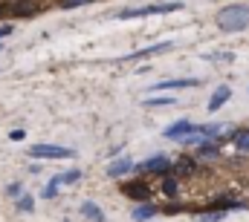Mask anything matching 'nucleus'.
<instances>
[{
	"mask_svg": "<svg viewBox=\"0 0 249 222\" xmlns=\"http://www.w3.org/2000/svg\"><path fill=\"white\" fill-rule=\"evenodd\" d=\"M200 81L194 78H177V81H160L154 87V93H171V90H188V87H197Z\"/></svg>",
	"mask_w": 249,
	"mask_h": 222,
	"instance_id": "nucleus-9",
	"label": "nucleus"
},
{
	"mask_svg": "<svg viewBox=\"0 0 249 222\" xmlns=\"http://www.w3.org/2000/svg\"><path fill=\"white\" fill-rule=\"evenodd\" d=\"M122 193L127 199H133V202H151V185L148 182H142V179H130V182H124L122 185Z\"/></svg>",
	"mask_w": 249,
	"mask_h": 222,
	"instance_id": "nucleus-4",
	"label": "nucleus"
},
{
	"mask_svg": "<svg viewBox=\"0 0 249 222\" xmlns=\"http://www.w3.org/2000/svg\"><path fill=\"white\" fill-rule=\"evenodd\" d=\"M171 49V41H162V44H154V47H145V49H139V52H133V55H127L124 61H145V58L151 55H160V52H168Z\"/></svg>",
	"mask_w": 249,
	"mask_h": 222,
	"instance_id": "nucleus-11",
	"label": "nucleus"
},
{
	"mask_svg": "<svg viewBox=\"0 0 249 222\" xmlns=\"http://www.w3.org/2000/svg\"><path fill=\"white\" fill-rule=\"evenodd\" d=\"M58 179H61V185H72V182L81 179V170H67V173H61Z\"/></svg>",
	"mask_w": 249,
	"mask_h": 222,
	"instance_id": "nucleus-22",
	"label": "nucleus"
},
{
	"mask_svg": "<svg viewBox=\"0 0 249 222\" xmlns=\"http://www.w3.org/2000/svg\"><path fill=\"white\" fill-rule=\"evenodd\" d=\"M133 170H145V173H160V176H165V173L171 170V159H168V156H154V159H145V162L133 165Z\"/></svg>",
	"mask_w": 249,
	"mask_h": 222,
	"instance_id": "nucleus-5",
	"label": "nucleus"
},
{
	"mask_svg": "<svg viewBox=\"0 0 249 222\" xmlns=\"http://www.w3.org/2000/svg\"><path fill=\"white\" fill-rule=\"evenodd\" d=\"M9 139H12V142H23V139H26V130H12Z\"/></svg>",
	"mask_w": 249,
	"mask_h": 222,
	"instance_id": "nucleus-25",
	"label": "nucleus"
},
{
	"mask_svg": "<svg viewBox=\"0 0 249 222\" xmlns=\"http://www.w3.org/2000/svg\"><path fill=\"white\" fill-rule=\"evenodd\" d=\"M58 188H61V179L53 176V179L44 185V193H41V196H44V199H55V196H58Z\"/></svg>",
	"mask_w": 249,
	"mask_h": 222,
	"instance_id": "nucleus-18",
	"label": "nucleus"
},
{
	"mask_svg": "<svg viewBox=\"0 0 249 222\" xmlns=\"http://www.w3.org/2000/svg\"><path fill=\"white\" fill-rule=\"evenodd\" d=\"M197 156H203V159H214V156H220V142H203V144L197 147Z\"/></svg>",
	"mask_w": 249,
	"mask_h": 222,
	"instance_id": "nucleus-15",
	"label": "nucleus"
},
{
	"mask_svg": "<svg viewBox=\"0 0 249 222\" xmlns=\"http://www.w3.org/2000/svg\"><path fill=\"white\" fill-rule=\"evenodd\" d=\"M168 173H171V176H194V173H197V159H194V156H180V159L171 165Z\"/></svg>",
	"mask_w": 249,
	"mask_h": 222,
	"instance_id": "nucleus-7",
	"label": "nucleus"
},
{
	"mask_svg": "<svg viewBox=\"0 0 249 222\" xmlns=\"http://www.w3.org/2000/svg\"><path fill=\"white\" fill-rule=\"evenodd\" d=\"M81 217H87L90 222H105V214H102V208L96 205V202H81Z\"/></svg>",
	"mask_w": 249,
	"mask_h": 222,
	"instance_id": "nucleus-14",
	"label": "nucleus"
},
{
	"mask_svg": "<svg viewBox=\"0 0 249 222\" xmlns=\"http://www.w3.org/2000/svg\"><path fill=\"white\" fill-rule=\"evenodd\" d=\"M220 220H226V211H206L200 217V222H220Z\"/></svg>",
	"mask_w": 249,
	"mask_h": 222,
	"instance_id": "nucleus-21",
	"label": "nucleus"
},
{
	"mask_svg": "<svg viewBox=\"0 0 249 222\" xmlns=\"http://www.w3.org/2000/svg\"><path fill=\"white\" fill-rule=\"evenodd\" d=\"M9 35H12V23H6V26H0V41H3V38H9Z\"/></svg>",
	"mask_w": 249,
	"mask_h": 222,
	"instance_id": "nucleus-26",
	"label": "nucleus"
},
{
	"mask_svg": "<svg viewBox=\"0 0 249 222\" xmlns=\"http://www.w3.org/2000/svg\"><path fill=\"white\" fill-rule=\"evenodd\" d=\"M232 142H235V147H238L241 153H249V127H241V130L232 136Z\"/></svg>",
	"mask_w": 249,
	"mask_h": 222,
	"instance_id": "nucleus-17",
	"label": "nucleus"
},
{
	"mask_svg": "<svg viewBox=\"0 0 249 222\" xmlns=\"http://www.w3.org/2000/svg\"><path fill=\"white\" fill-rule=\"evenodd\" d=\"M23 193V188H20V182H12L9 188H6V196H12V199H18Z\"/></svg>",
	"mask_w": 249,
	"mask_h": 222,
	"instance_id": "nucleus-23",
	"label": "nucleus"
},
{
	"mask_svg": "<svg viewBox=\"0 0 249 222\" xmlns=\"http://www.w3.org/2000/svg\"><path fill=\"white\" fill-rule=\"evenodd\" d=\"M209 208H212V211H232V208H244V202L235 199V193H220L217 199H212Z\"/></svg>",
	"mask_w": 249,
	"mask_h": 222,
	"instance_id": "nucleus-10",
	"label": "nucleus"
},
{
	"mask_svg": "<svg viewBox=\"0 0 249 222\" xmlns=\"http://www.w3.org/2000/svg\"><path fill=\"white\" fill-rule=\"evenodd\" d=\"M145 104L148 107H165V104H177V98L174 95H162V98H148Z\"/></svg>",
	"mask_w": 249,
	"mask_h": 222,
	"instance_id": "nucleus-20",
	"label": "nucleus"
},
{
	"mask_svg": "<svg viewBox=\"0 0 249 222\" xmlns=\"http://www.w3.org/2000/svg\"><path fill=\"white\" fill-rule=\"evenodd\" d=\"M191 130H194V124H191L188 118H180V121H174L171 127H165V130H162V136H165V139H171V142H183Z\"/></svg>",
	"mask_w": 249,
	"mask_h": 222,
	"instance_id": "nucleus-6",
	"label": "nucleus"
},
{
	"mask_svg": "<svg viewBox=\"0 0 249 222\" xmlns=\"http://www.w3.org/2000/svg\"><path fill=\"white\" fill-rule=\"evenodd\" d=\"M18 211H20V214H29V211H35V199H32L29 193H20V196H18Z\"/></svg>",
	"mask_w": 249,
	"mask_h": 222,
	"instance_id": "nucleus-19",
	"label": "nucleus"
},
{
	"mask_svg": "<svg viewBox=\"0 0 249 222\" xmlns=\"http://www.w3.org/2000/svg\"><path fill=\"white\" fill-rule=\"evenodd\" d=\"M130 170H133V159H130V156H119L116 162L107 165V176H110V179H122L124 173H130Z\"/></svg>",
	"mask_w": 249,
	"mask_h": 222,
	"instance_id": "nucleus-8",
	"label": "nucleus"
},
{
	"mask_svg": "<svg viewBox=\"0 0 249 222\" xmlns=\"http://www.w3.org/2000/svg\"><path fill=\"white\" fill-rule=\"evenodd\" d=\"M229 98H232V90H229L226 84H223V87H217V90L212 93V98H209V110L217 112L223 104H226V101H229Z\"/></svg>",
	"mask_w": 249,
	"mask_h": 222,
	"instance_id": "nucleus-12",
	"label": "nucleus"
},
{
	"mask_svg": "<svg viewBox=\"0 0 249 222\" xmlns=\"http://www.w3.org/2000/svg\"><path fill=\"white\" fill-rule=\"evenodd\" d=\"M177 190H180V185H177V176L165 173V176H162V193H165L168 199H174V196H177Z\"/></svg>",
	"mask_w": 249,
	"mask_h": 222,
	"instance_id": "nucleus-16",
	"label": "nucleus"
},
{
	"mask_svg": "<svg viewBox=\"0 0 249 222\" xmlns=\"http://www.w3.org/2000/svg\"><path fill=\"white\" fill-rule=\"evenodd\" d=\"M217 29L220 32H244L249 26V6L244 3H232V6H223L214 17Z\"/></svg>",
	"mask_w": 249,
	"mask_h": 222,
	"instance_id": "nucleus-1",
	"label": "nucleus"
},
{
	"mask_svg": "<svg viewBox=\"0 0 249 222\" xmlns=\"http://www.w3.org/2000/svg\"><path fill=\"white\" fill-rule=\"evenodd\" d=\"M183 9V3H154V6H139V9H122L116 12L119 20H133V17H151V15H168Z\"/></svg>",
	"mask_w": 249,
	"mask_h": 222,
	"instance_id": "nucleus-2",
	"label": "nucleus"
},
{
	"mask_svg": "<svg viewBox=\"0 0 249 222\" xmlns=\"http://www.w3.org/2000/svg\"><path fill=\"white\" fill-rule=\"evenodd\" d=\"M160 211H157V205H151V202H142V205H136L133 208V220L136 222H148V220H154Z\"/></svg>",
	"mask_w": 249,
	"mask_h": 222,
	"instance_id": "nucleus-13",
	"label": "nucleus"
},
{
	"mask_svg": "<svg viewBox=\"0 0 249 222\" xmlns=\"http://www.w3.org/2000/svg\"><path fill=\"white\" fill-rule=\"evenodd\" d=\"M29 156H32V159H72L75 150L58 147V144H32V147H29Z\"/></svg>",
	"mask_w": 249,
	"mask_h": 222,
	"instance_id": "nucleus-3",
	"label": "nucleus"
},
{
	"mask_svg": "<svg viewBox=\"0 0 249 222\" xmlns=\"http://www.w3.org/2000/svg\"><path fill=\"white\" fill-rule=\"evenodd\" d=\"M84 3H93V0H64V9H75V6H84Z\"/></svg>",
	"mask_w": 249,
	"mask_h": 222,
	"instance_id": "nucleus-24",
	"label": "nucleus"
}]
</instances>
